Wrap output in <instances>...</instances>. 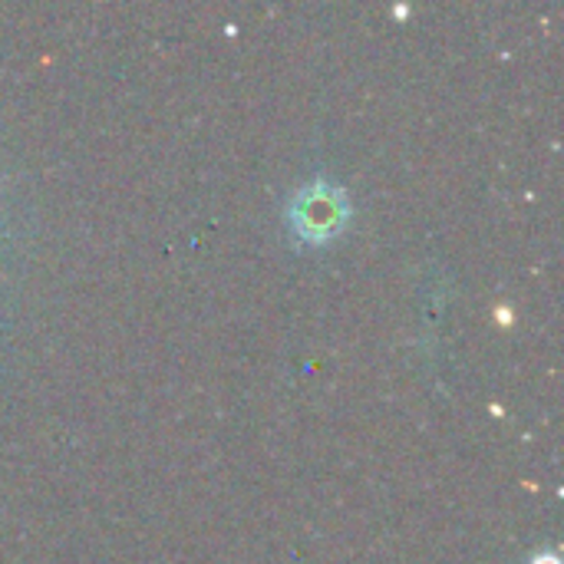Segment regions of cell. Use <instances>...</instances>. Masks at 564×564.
Here are the masks:
<instances>
[{
    "label": "cell",
    "instance_id": "2",
    "mask_svg": "<svg viewBox=\"0 0 564 564\" xmlns=\"http://www.w3.org/2000/svg\"><path fill=\"white\" fill-rule=\"evenodd\" d=\"M532 564H562L558 562V555H552V552H545V555H535Z\"/></svg>",
    "mask_w": 564,
    "mask_h": 564
},
{
    "label": "cell",
    "instance_id": "1",
    "mask_svg": "<svg viewBox=\"0 0 564 564\" xmlns=\"http://www.w3.org/2000/svg\"><path fill=\"white\" fill-rule=\"evenodd\" d=\"M347 212L350 208H347L344 188L327 185V182H314L294 195L288 218L304 241H327L344 228Z\"/></svg>",
    "mask_w": 564,
    "mask_h": 564
}]
</instances>
